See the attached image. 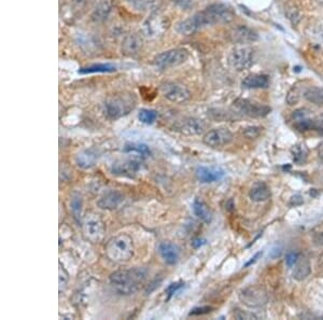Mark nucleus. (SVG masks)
Wrapping results in <instances>:
<instances>
[{"label":"nucleus","mask_w":323,"mask_h":320,"mask_svg":"<svg viewBox=\"0 0 323 320\" xmlns=\"http://www.w3.org/2000/svg\"><path fill=\"white\" fill-rule=\"evenodd\" d=\"M92 0H71V4L74 11L82 12L90 6Z\"/></svg>","instance_id":"nucleus-33"},{"label":"nucleus","mask_w":323,"mask_h":320,"mask_svg":"<svg viewBox=\"0 0 323 320\" xmlns=\"http://www.w3.org/2000/svg\"><path fill=\"white\" fill-rule=\"evenodd\" d=\"M212 311V307L210 306H202V307H195L190 312V316H199V315L208 314Z\"/></svg>","instance_id":"nucleus-40"},{"label":"nucleus","mask_w":323,"mask_h":320,"mask_svg":"<svg viewBox=\"0 0 323 320\" xmlns=\"http://www.w3.org/2000/svg\"><path fill=\"white\" fill-rule=\"evenodd\" d=\"M177 132L181 133L183 135L187 136H195L201 135L206 130V123L201 119L196 118H185L182 121L178 122L175 126Z\"/></svg>","instance_id":"nucleus-15"},{"label":"nucleus","mask_w":323,"mask_h":320,"mask_svg":"<svg viewBox=\"0 0 323 320\" xmlns=\"http://www.w3.org/2000/svg\"><path fill=\"white\" fill-rule=\"evenodd\" d=\"M188 57V53L183 49H171L162 52L154 58V64L159 68L166 69L177 67L185 63Z\"/></svg>","instance_id":"nucleus-8"},{"label":"nucleus","mask_w":323,"mask_h":320,"mask_svg":"<svg viewBox=\"0 0 323 320\" xmlns=\"http://www.w3.org/2000/svg\"><path fill=\"white\" fill-rule=\"evenodd\" d=\"M234 315L237 319H257L256 315L252 314V313L242 312V311H239V309H237V312H235Z\"/></svg>","instance_id":"nucleus-42"},{"label":"nucleus","mask_w":323,"mask_h":320,"mask_svg":"<svg viewBox=\"0 0 323 320\" xmlns=\"http://www.w3.org/2000/svg\"><path fill=\"white\" fill-rule=\"evenodd\" d=\"M308 116H309V111L306 109H298L296 111H294V114H293L294 121H299L301 119L308 118Z\"/></svg>","instance_id":"nucleus-43"},{"label":"nucleus","mask_w":323,"mask_h":320,"mask_svg":"<svg viewBox=\"0 0 323 320\" xmlns=\"http://www.w3.org/2000/svg\"><path fill=\"white\" fill-rule=\"evenodd\" d=\"M183 286H185V284H183L182 281L172 282V284H170L168 287L166 288V290H165V292L167 293V297H168L167 298H168V300H169V298H170L172 296H174L177 291H179Z\"/></svg>","instance_id":"nucleus-34"},{"label":"nucleus","mask_w":323,"mask_h":320,"mask_svg":"<svg viewBox=\"0 0 323 320\" xmlns=\"http://www.w3.org/2000/svg\"><path fill=\"white\" fill-rule=\"evenodd\" d=\"M205 24L215 25V24H229L235 18V12L231 7L224 3H213L210 4L204 11L201 12Z\"/></svg>","instance_id":"nucleus-4"},{"label":"nucleus","mask_w":323,"mask_h":320,"mask_svg":"<svg viewBox=\"0 0 323 320\" xmlns=\"http://www.w3.org/2000/svg\"><path fill=\"white\" fill-rule=\"evenodd\" d=\"M136 98L131 93H120L108 96L104 104V111L108 119L117 120L129 114L136 107Z\"/></svg>","instance_id":"nucleus-3"},{"label":"nucleus","mask_w":323,"mask_h":320,"mask_svg":"<svg viewBox=\"0 0 323 320\" xmlns=\"http://www.w3.org/2000/svg\"><path fill=\"white\" fill-rule=\"evenodd\" d=\"M172 2L183 10H188L193 7V0H172Z\"/></svg>","instance_id":"nucleus-41"},{"label":"nucleus","mask_w":323,"mask_h":320,"mask_svg":"<svg viewBox=\"0 0 323 320\" xmlns=\"http://www.w3.org/2000/svg\"><path fill=\"white\" fill-rule=\"evenodd\" d=\"M123 200L124 196L121 192H118L116 190H111L105 193L98 201H97V206H98L100 209L115 210L121 205Z\"/></svg>","instance_id":"nucleus-18"},{"label":"nucleus","mask_w":323,"mask_h":320,"mask_svg":"<svg viewBox=\"0 0 323 320\" xmlns=\"http://www.w3.org/2000/svg\"><path fill=\"white\" fill-rule=\"evenodd\" d=\"M229 63L236 71L247 70L254 63V50L245 46H237L231 51Z\"/></svg>","instance_id":"nucleus-6"},{"label":"nucleus","mask_w":323,"mask_h":320,"mask_svg":"<svg viewBox=\"0 0 323 320\" xmlns=\"http://www.w3.org/2000/svg\"><path fill=\"white\" fill-rule=\"evenodd\" d=\"M292 156L295 163H304L308 157V149L305 145H296L292 148Z\"/></svg>","instance_id":"nucleus-29"},{"label":"nucleus","mask_w":323,"mask_h":320,"mask_svg":"<svg viewBox=\"0 0 323 320\" xmlns=\"http://www.w3.org/2000/svg\"><path fill=\"white\" fill-rule=\"evenodd\" d=\"M271 189L269 186L265 183H260L255 184L249 192V196L251 201L260 203V202H265L269 197H271Z\"/></svg>","instance_id":"nucleus-24"},{"label":"nucleus","mask_w":323,"mask_h":320,"mask_svg":"<svg viewBox=\"0 0 323 320\" xmlns=\"http://www.w3.org/2000/svg\"><path fill=\"white\" fill-rule=\"evenodd\" d=\"M148 278V270L144 268H133L113 272L109 280L118 295L131 296L140 290Z\"/></svg>","instance_id":"nucleus-1"},{"label":"nucleus","mask_w":323,"mask_h":320,"mask_svg":"<svg viewBox=\"0 0 323 320\" xmlns=\"http://www.w3.org/2000/svg\"><path fill=\"white\" fill-rule=\"evenodd\" d=\"M140 168H141V159L134 158L123 160V161L113 164L111 172L116 176H121V177L132 178L137 175Z\"/></svg>","instance_id":"nucleus-13"},{"label":"nucleus","mask_w":323,"mask_h":320,"mask_svg":"<svg viewBox=\"0 0 323 320\" xmlns=\"http://www.w3.org/2000/svg\"><path fill=\"white\" fill-rule=\"evenodd\" d=\"M138 118L144 124H152L158 119V113L153 109H141L138 114Z\"/></svg>","instance_id":"nucleus-30"},{"label":"nucleus","mask_w":323,"mask_h":320,"mask_svg":"<svg viewBox=\"0 0 323 320\" xmlns=\"http://www.w3.org/2000/svg\"><path fill=\"white\" fill-rule=\"evenodd\" d=\"M112 11V1L111 0H100L96 4L93 12L91 14V19L95 23H101L109 18Z\"/></svg>","instance_id":"nucleus-20"},{"label":"nucleus","mask_w":323,"mask_h":320,"mask_svg":"<svg viewBox=\"0 0 323 320\" xmlns=\"http://www.w3.org/2000/svg\"><path fill=\"white\" fill-rule=\"evenodd\" d=\"M161 92L165 98L175 104H185L190 100L191 93L185 87L175 82H164L161 84Z\"/></svg>","instance_id":"nucleus-9"},{"label":"nucleus","mask_w":323,"mask_h":320,"mask_svg":"<svg viewBox=\"0 0 323 320\" xmlns=\"http://www.w3.org/2000/svg\"><path fill=\"white\" fill-rule=\"evenodd\" d=\"M262 130L263 129H262V127H260V126H250V127H247V129L244 132V134H245L246 137L252 139V138L258 137V135L261 134Z\"/></svg>","instance_id":"nucleus-35"},{"label":"nucleus","mask_w":323,"mask_h":320,"mask_svg":"<svg viewBox=\"0 0 323 320\" xmlns=\"http://www.w3.org/2000/svg\"><path fill=\"white\" fill-rule=\"evenodd\" d=\"M287 15H288L289 20H290L291 22H292L293 24H298V23L300 22V12L298 11V9H296V8H290V9H288Z\"/></svg>","instance_id":"nucleus-38"},{"label":"nucleus","mask_w":323,"mask_h":320,"mask_svg":"<svg viewBox=\"0 0 323 320\" xmlns=\"http://www.w3.org/2000/svg\"><path fill=\"white\" fill-rule=\"evenodd\" d=\"M97 159H98V154L95 149H88L78 154L77 164L81 168H91L95 165Z\"/></svg>","instance_id":"nucleus-23"},{"label":"nucleus","mask_w":323,"mask_h":320,"mask_svg":"<svg viewBox=\"0 0 323 320\" xmlns=\"http://www.w3.org/2000/svg\"><path fill=\"white\" fill-rule=\"evenodd\" d=\"M196 178L202 183H211L219 181L224 177V170L215 167L201 166L196 169Z\"/></svg>","instance_id":"nucleus-19"},{"label":"nucleus","mask_w":323,"mask_h":320,"mask_svg":"<svg viewBox=\"0 0 323 320\" xmlns=\"http://www.w3.org/2000/svg\"><path fill=\"white\" fill-rule=\"evenodd\" d=\"M143 47V39L142 37L136 34H128L122 42V53L126 56H134L137 55L138 53L142 50Z\"/></svg>","instance_id":"nucleus-16"},{"label":"nucleus","mask_w":323,"mask_h":320,"mask_svg":"<svg viewBox=\"0 0 323 320\" xmlns=\"http://www.w3.org/2000/svg\"><path fill=\"white\" fill-rule=\"evenodd\" d=\"M116 68L112 64L106 63V64H93L88 67H83L79 70L81 74H89V73H108L115 71Z\"/></svg>","instance_id":"nucleus-25"},{"label":"nucleus","mask_w":323,"mask_h":320,"mask_svg":"<svg viewBox=\"0 0 323 320\" xmlns=\"http://www.w3.org/2000/svg\"><path fill=\"white\" fill-rule=\"evenodd\" d=\"M314 39L316 41V44L323 50V26H321V27L316 31L314 35Z\"/></svg>","instance_id":"nucleus-44"},{"label":"nucleus","mask_w":323,"mask_h":320,"mask_svg":"<svg viewBox=\"0 0 323 320\" xmlns=\"http://www.w3.org/2000/svg\"><path fill=\"white\" fill-rule=\"evenodd\" d=\"M159 253L166 264L175 265L180 258V248L170 242H163L159 245Z\"/></svg>","instance_id":"nucleus-17"},{"label":"nucleus","mask_w":323,"mask_h":320,"mask_svg":"<svg viewBox=\"0 0 323 320\" xmlns=\"http://www.w3.org/2000/svg\"><path fill=\"white\" fill-rule=\"evenodd\" d=\"M126 153H135L140 159H145L151 156V151L147 145L143 143H127L124 148Z\"/></svg>","instance_id":"nucleus-28"},{"label":"nucleus","mask_w":323,"mask_h":320,"mask_svg":"<svg viewBox=\"0 0 323 320\" xmlns=\"http://www.w3.org/2000/svg\"><path fill=\"white\" fill-rule=\"evenodd\" d=\"M299 258H300L299 253L290 252L287 254V257H285V263H287L289 268H293V266L298 263Z\"/></svg>","instance_id":"nucleus-39"},{"label":"nucleus","mask_w":323,"mask_h":320,"mask_svg":"<svg viewBox=\"0 0 323 320\" xmlns=\"http://www.w3.org/2000/svg\"><path fill=\"white\" fill-rule=\"evenodd\" d=\"M193 211L195 216L205 223H209L212 221V212L206 203L196 199L193 203Z\"/></svg>","instance_id":"nucleus-22"},{"label":"nucleus","mask_w":323,"mask_h":320,"mask_svg":"<svg viewBox=\"0 0 323 320\" xmlns=\"http://www.w3.org/2000/svg\"><path fill=\"white\" fill-rule=\"evenodd\" d=\"M204 26H206V24L204 22L201 12H198L194 14L193 17L180 21V22L176 25V30L178 34L182 36H192L197 33L199 29L203 28Z\"/></svg>","instance_id":"nucleus-14"},{"label":"nucleus","mask_w":323,"mask_h":320,"mask_svg":"<svg viewBox=\"0 0 323 320\" xmlns=\"http://www.w3.org/2000/svg\"><path fill=\"white\" fill-rule=\"evenodd\" d=\"M316 244L317 245H323V233L322 235H318V237H316Z\"/></svg>","instance_id":"nucleus-48"},{"label":"nucleus","mask_w":323,"mask_h":320,"mask_svg":"<svg viewBox=\"0 0 323 320\" xmlns=\"http://www.w3.org/2000/svg\"><path fill=\"white\" fill-rule=\"evenodd\" d=\"M233 109L236 114L250 116V118H263L272 111L271 107L242 98H238L234 101Z\"/></svg>","instance_id":"nucleus-7"},{"label":"nucleus","mask_w":323,"mask_h":320,"mask_svg":"<svg viewBox=\"0 0 323 320\" xmlns=\"http://www.w3.org/2000/svg\"><path fill=\"white\" fill-rule=\"evenodd\" d=\"M311 272V266L309 261L307 259H301L300 261H298V263L295 265V269L293 272V277L296 280H304L305 278L309 276Z\"/></svg>","instance_id":"nucleus-26"},{"label":"nucleus","mask_w":323,"mask_h":320,"mask_svg":"<svg viewBox=\"0 0 323 320\" xmlns=\"http://www.w3.org/2000/svg\"><path fill=\"white\" fill-rule=\"evenodd\" d=\"M105 252L107 258L113 263L123 264L128 262L134 257L135 252L133 238L125 233L118 234L109 239L105 247Z\"/></svg>","instance_id":"nucleus-2"},{"label":"nucleus","mask_w":323,"mask_h":320,"mask_svg":"<svg viewBox=\"0 0 323 320\" xmlns=\"http://www.w3.org/2000/svg\"><path fill=\"white\" fill-rule=\"evenodd\" d=\"M304 97L309 103L317 106H323V88L310 87L304 92Z\"/></svg>","instance_id":"nucleus-27"},{"label":"nucleus","mask_w":323,"mask_h":320,"mask_svg":"<svg viewBox=\"0 0 323 320\" xmlns=\"http://www.w3.org/2000/svg\"><path fill=\"white\" fill-rule=\"evenodd\" d=\"M300 97V94L299 87H295V85H294V87L290 90V92L287 96V103L290 106H293V105L299 103Z\"/></svg>","instance_id":"nucleus-32"},{"label":"nucleus","mask_w":323,"mask_h":320,"mask_svg":"<svg viewBox=\"0 0 323 320\" xmlns=\"http://www.w3.org/2000/svg\"><path fill=\"white\" fill-rule=\"evenodd\" d=\"M204 244H205V241H204V239H201V238H196L192 242V245H193L194 248H198L199 246H202V245H204Z\"/></svg>","instance_id":"nucleus-45"},{"label":"nucleus","mask_w":323,"mask_h":320,"mask_svg":"<svg viewBox=\"0 0 323 320\" xmlns=\"http://www.w3.org/2000/svg\"><path fill=\"white\" fill-rule=\"evenodd\" d=\"M240 301L248 307H261L268 301L267 293L256 286L248 287L239 295Z\"/></svg>","instance_id":"nucleus-11"},{"label":"nucleus","mask_w":323,"mask_h":320,"mask_svg":"<svg viewBox=\"0 0 323 320\" xmlns=\"http://www.w3.org/2000/svg\"><path fill=\"white\" fill-rule=\"evenodd\" d=\"M82 229L84 236L92 243H100L105 237L106 225L97 213L90 212L84 217Z\"/></svg>","instance_id":"nucleus-5"},{"label":"nucleus","mask_w":323,"mask_h":320,"mask_svg":"<svg viewBox=\"0 0 323 320\" xmlns=\"http://www.w3.org/2000/svg\"><path fill=\"white\" fill-rule=\"evenodd\" d=\"M261 255H262V252H258V253H256V254L254 255V257H253V258H252V259L249 261V262H248V263L246 264V266H249V265L253 264V263H254V262H256V261H257V258H260Z\"/></svg>","instance_id":"nucleus-47"},{"label":"nucleus","mask_w":323,"mask_h":320,"mask_svg":"<svg viewBox=\"0 0 323 320\" xmlns=\"http://www.w3.org/2000/svg\"><path fill=\"white\" fill-rule=\"evenodd\" d=\"M132 7L137 10H143L149 6L151 0H126Z\"/></svg>","instance_id":"nucleus-36"},{"label":"nucleus","mask_w":323,"mask_h":320,"mask_svg":"<svg viewBox=\"0 0 323 320\" xmlns=\"http://www.w3.org/2000/svg\"><path fill=\"white\" fill-rule=\"evenodd\" d=\"M233 139L234 136L229 129L218 127V129H213L206 133L203 138V141L206 146L217 149L230 145V143L233 141Z\"/></svg>","instance_id":"nucleus-10"},{"label":"nucleus","mask_w":323,"mask_h":320,"mask_svg":"<svg viewBox=\"0 0 323 320\" xmlns=\"http://www.w3.org/2000/svg\"><path fill=\"white\" fill-rule=\"evenodd\" d=\"M319 156H320L321 161L323 162V142L319 146Z\"/></svg>","instance_id":"nucleus-49"},{"label":"nucleus","mask_w":323,"mask_h":320,"mask_svg":"<svg viewBox=\"0 0 323 320\" xmlns=\"http://www.w3.org/2000/svg\"><path fill=\"white\" fill-rule=\"evenodd\" d=\"M280 254H281V249H280V248H274L273 250H272V251H271V257L273 258V259H276L277 257H279V255Z\"/></svg>","instance_id":"nucleus-46"},{"label":"nucleus","mask_w":323,"mask_h":320,"mask_svg":"<svg viewBox=\"0 0 323 320\" xmlns=\"http://www.w3.org/2000/svg\"><path fill=\"white\" fill-rule=\"evenodd\" d=\"M69 279V276L68 273L65 270L62 264H59V290H62V287L66 286L67 285V281Z\"/></svg>","instance_id":"nucleus-37"},{"label":"nucleus","mask_w":323,"mask_h":320,"mask_svg":"<svg viewBox=\"0 0 323 320\" xmlns=\"http://www.w3.org/2000/svg\"><path fill=\"white\" fill-rule=\"evenodd\" d=\"M70 208L74 215L75 218H79L81 216V209H82V199L79 194H75L72 196L71 202H70Z\"/></svg>","instance_id":"nucleus-31"},{"label":"nucleus","mask_w":323,"mask_h":320,"mask_svg":"<svg viewBox=\"0 0 323 320\" xmlns=\"http://www.w3.org/2000/svg\"><path fill=\"white\" fill-rule=\"evenodd\" d=\"M241 85L246 89H266L269 87V79L265 74H250L242 80Z\"/></svg>","instance_id":"nucleus-21"},{"label":"nucleus","mask_w":323,"mask_h":320,"mask_svg":"<svg viewBox=\"0 0 323 320\" xmlns=\"http://www.w3.org/2000/svg\"><path fill=\"white\" fill-rule=\"evenodd\" d=\"M229 39L234 45L245 46L255 42L258 39V35L254 29L248 27L246 25H238L233 29H231Z\"/></svg>","instance_id":"nucleus-12"}]
</instances>
